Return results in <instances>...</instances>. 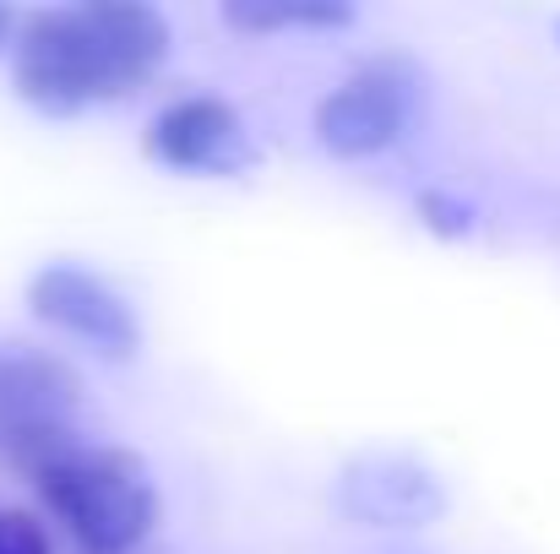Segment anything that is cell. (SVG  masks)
Masks as SVG:
<instances>
[{
  "label": "cell",
  "instance_id": "9c48e42d",
  "mask_svg": "<svg viewBox=\"0 0 560 554\" xmlns=\"http://www.w3.org/2000/svg\"><path fill=\"white\" fill-rule=\"evenodd\" d=\"M413 212H419V223H424L430 234H441V239H463V234L474 228V207H468L463 196H452V190H419V196H413Z\"/></svg>",
  "mask_w": 560,
  "mask_h": 554
},
{
  "label": "cell",
  "instance_id": "3957f363",
  "mask_svg": "<svg viewBox=\"0 0 560 554\" xmlns=\"http://www.w3.org/2000/svg\"><path fill=\"white\" fill-rule=\"evenodd\" d=\"M77 402H82V375L60 354L5 343L0 349V457L38 479L77 446Z\"/></svg>",
  "mask_w": 560,
  "mask_h": 554
},
{
  "label": "cell",
  "instance_id": "30bf717a",
  "mask_svg": "<svg viewBox=\"0 0 560 554\" xmlns=\"http://www.w3.org/2000/svg\"><path fill=\"white\" fill-rule=\"evenodd\" d=\"M0 554H49V533L27 511H5L0 506Z\"/></svg>",
  "mask_w": 560,
  "mask_h": 554
},
{
  "label": "cell",
  "instance_id": "ba28073f",
  "mask_svg": "<svg viewBox=\"0 0 560 554\" xmlns=\"http://www.w3.org/2000/svg\"><path fill=\"white\" fill-rule=\"evenodd\" d=\"M218 16L240 33H283V27H349L354 5L343 0H229Z\"/></svg>",
  "mask_w": 560,
  "mask_h": 554
},
{
  "label": "cell",
  "instance_id": "7c38bea8",
  "mask_svg": "<svg viewBox=\"0 0 560 554\" xmlns=\"http://www.w3.org/2000/svg\"><path fill=\"white\" fill-rule=\"evenodd\" d=\"M556 33H560V22H556Z\"/></svg>",
  "mask_w": 560,
  "mask_h": 554
},
{
  "label": "cell",
  "instance_id": "6da1fadb",
  "mask_svg": "<svg viewBox=\"0 0 560 554\" xmlns=\"http://www.w3.org/2000/svg\"><path fill=\"white\" fill-rule=\"evenodd\" d=\"M175 33L148 0H88L22 16L11 44V82L44 115H77L142 87Z\"/></svg>",
  "mask_w": 560,
  "mask_h": 554
},
{
  "label": "cell",
  "instance_id": "52a82bcc",
  "mask_svg": "<svg viewBox=\"0 0 560 554\" xmlns=\"http://www.w3.org/2000/svg\"><path fill=\"white\" fill-rule=\"evenodd\" d=\"M338 500L349 517H360L371 528H419L446 506L435 473L419 468L413 457H392V451L354 457L338 479Z\"/></svg>",
  "mask_w": 560,
  "mask_h": 554
},
{
  "label": "cell",
  "instance_id": "277c9868",
  "mask_svg": "<svg viewBox=\"0 0 560 554\" xmlns=\"http://www.w3.org/2000/svg\"><path fill=\"white\" fill-rule=\"evenodd\" d=\"M419 109V71L402 55L365 60L343 87L316 104V142L332 158H375L397 148Z\"/></svg>",
  "mask_w": 560,
  "mask_h": 554
},
{
  "label": "cell",
  "instance_id": "7a4b0ae2",
  "mask_svg": "<svg viewBox=\"0 0 560 554\" xmlns=\"http://www.w3.org/2000/svg\"><path fill=\"white\" fill-rule=\"evenodd\" d=\"M33 484L82 554H131L159 528V490L148 479V462L131 451L77 446Z\"/></svg>",
  "mask_w": 560,
  "mask_h": 554
},
{
  "label": "cell",
  "instance_id": "8992f818",
  "mask_svg": "<svg viewBox=\"0 0 560 554\" xmlns=\"http://www.w3.org/2000/svg\"><path fill=\"white\" fill-rule=\"evenodd\" d=\"M148 158L175 175H240L256 164V148L234 104L180 98L148 126Z\"/></svg>",
  "mask_w": 560,
  "mask_h": 554
},
{
  "label": "cell",
  "instance_id": "5b68a950",
  "mask_svg": "<svg viewBox=\"0 0 560 554\" xmlns=\"http://www.w3.org/2000/svg\"><path fill=\"white\" fill-rule=\"evenodd\" d=\"M27 310L44 327L82 338L104 359H131L142 349V321H137L131 299L115 283H104L98 272H88V267H71V261L38 267L27 278Z\"/></svg>",
  "mask_w": 560,
  "mask_h": 554
},
{
  "label": "cell",
  "instance_id": "8fae6325",
  "mask_svg": "<svg viewBox=\"0 0 560 554\" xmlns=\"http://www.w3.org/2000/svg\"><path fill=\"white\" fill-rule=\"evenodd\" d=\"M11 33H16V16H11V11H5V5H0V49H5V44H16V38H11Z\"/></svg>",
  "mask_w": 560,
  "mask_h": 554
}]
</instances>
